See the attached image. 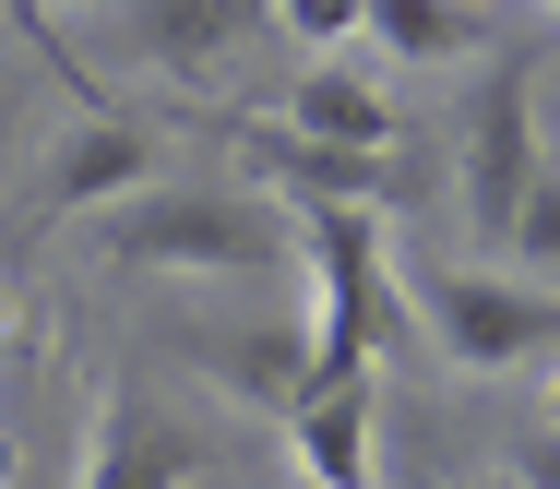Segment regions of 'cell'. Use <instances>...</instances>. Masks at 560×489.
<instances>
[{
    "label": "cell",
    "instance_id": "5",
    "mask_svg": "<svg viewBox=\"0 0 560 489\" xmlns=\"http://www.w3.org/2000/svg\"><path fill=\"white\" fill-rule=\"evenodd\" d=\"M215 466V442L179 418V406H155L143 382H108L96 394V430H84V478L72 489H191Z\"/></svg>",
    "mask_w": 560,
    "mask_h": 489
},
{
    "label": "cell",
    "instance_id": "3",
    "mask_svg": "<svg viewBox=\"0 0 560 489\" xmlns=\"http://www.w3.org/2000/svg\"><path fill=\"white\" fill-rule=\"evenodd\" d=\"M537 179H549V143H537V60L501 48V60L477 72V96H465V240L501 251Z\"/></svg>",
    "mask_w": 560,
    "mask_h": 489
},
{
    "label": "cell",
    "instance_id": "7",
    "mask_svg": "<svg viewBox=\"0 0 560 489\" xmlns=\"http://www.w3.org/2000/svg\"><path fill=\"white\" fill-rule=\"evenodd\" d=\"M275 131H299V143H323V155H382V143H394V96H382L370 72H346V60H311V72L287 84Z\"/></svg>",
    "mask_w": 560,
    "mask_h": 489
},
{
    "label": "cell",
    "instance_id": "12",
    "mask_svg": "<svg viewBox=\"0 0 560 489\" xmlns=\"http://www.w3.org/2000/svg\"><path fill=\"white\" fill-rule=\"evenodd\" d=\"M501 263H560V155H549V179L525 191V216H513V240H501Z\"/></svg>",
    "mask_w": 560,
    "mask_h": 489
},
{
    "label": "cell",
    "instance_id": "8",
    "mask_svg": "<svg viewBox=\"0 0 560 489\" xmlns=\"http://www.w3.org/2000/svg\"><path fill=\"white\" fill-rule=\"evenodd\" d=\"M191 359L215 370L238 406H275V418L311 406V335L299 323H226V335H191Z\"/></svg>",
    "mask_w": 560,
    "mask_h": 489
},
{
    "label": "cell",
    "instance_id": "9",
    "mask_svg": "<svg viewBox=\"0 0 560 489\" xmlns=\"http://www.w3.org/2000/svg\"><path fill=\"white\" fill-rule=\"evenodd\" d=\"M119 36H131L155 72H203V60H226V48L262 36V12H250V0H131Z\"/></svg>",
    "mask_w": 560,
    "mask_h": 489
},
{
    "label": "cell",
    "instance_id": "10",
    "mask_svg": "<svg viewBox=\"0 0 560 489\" xmlns=\"http://www.w3.org/2000/svg\"><path fill=\"white\" fill-rule=\"evenodd\" d=\"M287 454H299L311 489H370V382H323L287 418Z\"/></svg>",
    "mask_w": 560,
    "mask_h": 489
},
{
    "label": "cell",
    "instance_id": "14",
    "mask_svg": "<svg viewBox=\"0 0 560 489\" xmlns=\"http://www.w3.org/2000/svg\"><path fill=\"white\" fill-rule=\"evenodd\" d=\"M513 478H525V489H560V430H537V442L513 454Z\"/></svg>",
    "mask_w": 560,
    "mask_h": 489
},
{
    "label": "cell",
    "instance_id": "1",
    "mask_svg": "<svg viewBox=\"0 0 560 489\" xmlns=\"http://www.w3.org/2000/svg\"><path fill=\"white\" fill-rule=\"evenodd\" d=\"M96 251L119 275H262L299 251V216L262 203L250 179H155L143 203L96 216Z\"/></svg>",
    "mask_w": 560,
    "mask_h": 489
},
{
    "label": "cell",
    "instance_id": "6",
    "mask_svg": "<svg viewBox=\"0 0 560 489\" xmlns=\"http://www.w3.org/2000/svg\"><path fill=\"white\" fill-rule=\"evenodd\" d=\"M143 191H155V120L84 108V120L60 131V155L36 167V228H60V216H119V203H143Z\"/></svg>",
    "mask_w": 560,
    "mask_h": 489
},
{
    "label": "cell",
    "instance_id": "15",
    "mask_svg": "<svg viewBox=\"0 0 560 489\" xmlns=\"http://www.w3.org/2000/svg\"><path fill=\"white\" fill-rule=\"evenodd\" d=\"M549 430H560V370H549Z\"/></svg>",
    "mask_w": 560,
    "mask_h": 489
},
{
    "label": "cell",
    "instance_id": "4",
    "mask_svg": "<svg viewBox=\"0 0 560 489\" xmlns=\"http://www.w3.org/2000/svg\"><path fill=\"white\" fill-rule=\"evenodd\" d=\"M406 311L442 335V359L465 370H525L560 347V287H513V275H489V263H430L418 287H406Z\"/></svg>",
    "mask_w": 560,
    "mask_h": 489
},
{
    "label": "cell",
    "instance_id": "11",
    "mask_svg": "<svg viewBox=\"0 0 560 489\" xmlns=\"http://www.w3.org/2000/svg\"><path fill=\"white\" fill-rule=\"evenodd\" d=\"M370 36L394 60H465L489 48V12H453V0H370Z\"/></svg>",
    "mask_w": 560,
    "mask_h": 489
},
{
    "label": "cell",
    "instance_id": "2",
    "mask_svg": "<svg viewBox=\"0 0 560 489\" xmlns=\"http://www.w3.org/2000/svg\"><path fill=\"white\" fill-rule=\"evenodd\" d=\"M299 251H311V287H323V311H311V394L323 382H370L418 335L382 216H299Z\"/></svg>",
    "mask_w": 560,
    "mask_h": 489
},
{
    "label": "cell",
    "instance_id": "13",
    "mask_svg": "<svg viewBox=\"0 0 560 489\" xmlns=\"http://www.w3.org/2000/svg\"><path fill=\"white\" fill-rule=\"evenodd\" d=\"M287 36H299V48H335V36H370V0H287Z\"/></svg>",
    "mask_w": 560,
    "mask_h": 489
}]
</instances>
